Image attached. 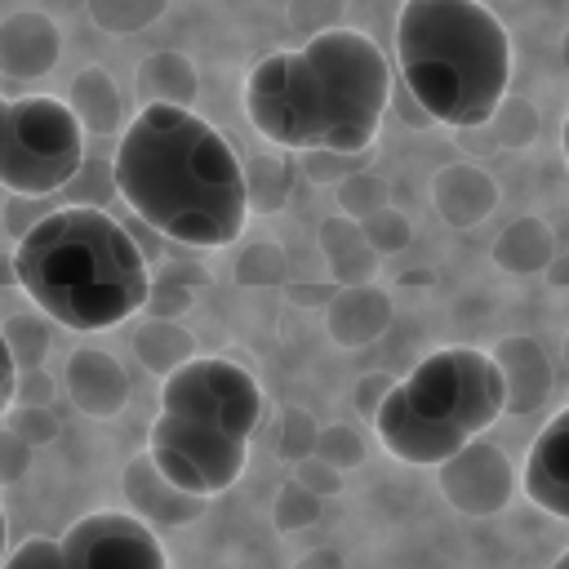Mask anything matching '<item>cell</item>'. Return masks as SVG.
Segmentation results:
<instances>
[{
	"mask_svg": "<svg viewBox=\"0 0 569 569\" xmlns=\"http://www.w3.org/2000/svg\"><path fill=\"white\" fill-rule=\"evenodd\" d=\"M116 196L160 236L191 249L236 244L249 218L231 142L187 107H142L111 160Z\"/></svg>",
	"mask_w": 569,
	"mask_h": 569,
	"instance_id": "6da1fadb",
	"label": "cell"
},
{
	"mask_svg": "<svg viewBox=\"0 0 569 569\" xmlns=\"http://www.w3.org/2000/svg\"><path fill=\"white\" fill-rule=\"evenodd\" d=\"M387 102V53L356 27H333L302 49L267 53L244 76L249 124L289 151L360 156L378 138Z\"/></svg>",
	"mask_w": 569,
	"mask_h": 569,
	"instance_id": "7a4b0ae2",
	"label": "cell"
},
{
	"mask_svg": "<svg viewBox=\"0 0 569 569\" xmlns=\"http://www.w3.org/2000/svg\"><path fill=\"white\" fill-rule=\"evenodd\" d=\"M13 280L40 316L71 333H102L142 311L151 271L129 227L107 209L62 204L13 249Z\"/></svg>",
	"mask_w": 569,
	"mask_h": 569,
	"instance_id": "3957f363",
	"label": "cell"
},
{
	"mask_svg": "<svg viewBox=\"0 0 569 569\" xmlns=\"http://www.w3.org/2000/svg\"><path fill=\"white\" fill-rule=\"evenodd\" d=\"M396 62L409 98L449 129H480L511 84V36L480 0H405Z\"/></svg>",
	"mask_w": 569,
	"mask_h": 569,
	"instance_id": "277c9868",
	"label": "cell"
},
{
	"mask_svg": "<svg viewBox=\"0 0 569 569\" xmlns=\"http://www.w3.org/2000/svg\"><path fill=\"white\" fill-rule=\"evenodd\" d=\"M502 400V373L489 351L440 347L391 382L373 413V436L409 467H440L498 422Z\"/></svg>",
	"mask_w": 569,
	"mask_h": 569,
	"instance_id": "5b68a950",
	"label": "cell"
},
{
	"mask_svg": "<svg viewBox=\"0 0 569 569\" xmlns=\"http://www.w3.org/2000/svg\"><path fill=\"white\" fill-rule=\"evenodd\" d=\"M84 164V129L71 107L53 93H27L9 102L4 147H0V187L9 196H53Z\"/></svg>",
	"mask_w": 569,
	"mask_h": 569,
	"instance_id": "8992f818",
	"label": "cell"
},
{
	"mask_svg": "<svg viewBox=\"0 0 569 569\" xmlns=\"http://www.w3.org/2000/svg\"><path fill=\"white\" fill-rule=\"evenodd\" d=\"M147 458L182 493L218 498L240 480L249 440H240L213 422L187 418V413H160L147 431Z\"/></svg>",
	"mask_w": 569,
	"mask_h": 569,
	"instance_id": "52a82bcc",
	"label": "cell"
},
{
	"mask_svg": "<svg viewBox=\"0 0 569 569\" xmlns=\"http://www.w3.org/2000/svg\"><path fill=\"white\" fill-rule=\"evenodd\" d=\"M160 413H187L213 422L240 440H253L262 422V387L258 378L222 356H191L169 378H160Z\"/></svg>",
	"mask_w": 569,
	"mask_h": 569,
	"instance_id": "ba28073f",
	"label": "cell"
},
{
	"mask_svg": "<svg viewBox=\"0 0 569 569\" xmlns=\"http://www.w3.org/2000/svg\"><path fill=\"white\" fill-rule=\"evenodd\" d=\"M62 569H169L151 525L129 511H89L62 538Z\"/></svg>",
	"mask_w": 569,
	"mask_h": 569,
	"instance_id": "9c48e42d",
	"label": "cell"
},
{
	"mask_svg": "<svg viewBox=\"0 0 569 569\" xmlns=\"http://www.w3.org/2000/svg\"><path fill=\"white\" fill-rule=\"evenodd\" d=\"M436 480H440V493L462 516H498L516 493V471H511L507 453L498 445H489L485 436H476L453 458H445L436 467Z\"/></svg>",
	"mask_w": 569,
	"mask_h": 569,
	"instance_id": "30bf717a",
	"label": "cell"
},
{
	"mask_svg": "<svg viewBox=\"0 0 569 569\" xmlns=\"http://www.w3.org/2000/svg\"><path fill=\"white\" fill-rule=\"evenodd\" d=\"M520 485L533 498V507L569 520V405L556 409L551 422L533 436V445L525 453Z\"/></svg>",
	"mask_w": 569,
	"mask_h": 569,
	"instance_id": "8fae6325",
	"label": "cell"
},
{
	"mask_svg": "<svg viewBox=\"0 0 569 569\" xmlns=\"http://www.w3.org/2000/svg\"><path fill=\"white\" fill-rule=\"evenodd\" d=\"M120 489H124V502H129V516H138L142 525H160V529H173V525H191L209 498H196V493H182L178 485H169L156 462L147 453L129 458L124 471H120Z\"/></svg>",
	"mask_w": 569,
	"mask_h": 569,
	"instance_id": "7c38bea8",
	"label": "cell"
},
{
	"mask_svg": "<svg viewBox=\"0 0 569 569\" xmlns=\"http://www.w3.org/2000/svg\"><path fill=\"white\" fill-rule=\"evenodd\" d=\"M62 58V31L40 9H18L0 18V71L13 80L49 76Z\"/></svg>",
	"mask_w": 569,
	"mask_h": 569,
	"instance_id": "4fadbf2b",
	"label": "cell"
},
{
	"mask_svg": "<svg viewBox=\"0 0 569 569\" xmlns=\"http://www.w3.org/2000/svg\"><path fill=\"white\" fill-rule=\"evenodd\" d=\"M62 387L84 418H116L129 400V378H124L120 360L98 347L71 351V360L62 369Z\"/></svg>",
	"mask_w": 569,
	"mask_h": 569,
	"instance_id": "5bb4252c",
	"label": "cell"
},
{
	"mask_svg": "<svg viewBox=\"0 0 569 569\" xmlns=\"http://www.w3.org/2000/svg\"><path fill=\"white\" fill-rule=\"evenodd\" d=\"M489 360L502 373V413H529L551 396V365L542 356V347L525 333H507L498 338V347L489 351Z\"/></svg>",
	"mask_w": 569,
	"mask_h": 569,
	"instance_id": "9a60e30c",
	"label": "cell"
},
{
	"mask_svg": "<svg viewBox=\"0 0 569 569\" xmlns=\"http://www.w3.org/2000/svg\"><path fill=\"white\" fill-rule=\"evenodd\" d=\"M431 204L449 227H476L498 204V182L480 164H445L431 178Z\"/></svg>",
	"mask_w": 569,
	"mask_h": 569,
	"instance_id": "2e32d148",
	"label": "cell"
},
{
	"mask_svg": "<svg viewBox=\"0 0 569 569\" xmlns=\"http://www.w3.org/2000/svg\"><path fill=\"white\" fill-rule=\"evenodd\" d=\"M387 320H391V298L378 284H342L325 311V329L338 347L373 342L387 329Z\"/></svg>",
	"mask_w": 569,
	"mask_h": 569,
	"instance_id": "e0dca14e",
	"label": "cell"
},
{
	"mask_svg": "<svg viewBox=\"0 0 569 569\" xmlns=\"http://www.w3.org/2000/svg\"><path fill=\"white\" fill-rule=\"evenodd\" d=\"M200 93V80H196V67L187 53L178 49H156L138 62V98L142 107H187L196 102Z\"/></svg>",
	"mask_w": 569,
	"mask_h": 569,
	"instance_id": "ac0fdd59",
	"label": "cell"
},
{
	"mask_svg": "<svg viewBox=\"0 0 569 569\" xmlns=\"http://www.w3.org/2000/svg\"><path fill=\"white\" fill-rule=\"evenodd\" d=\"M62 102L71 107V116L80 120L84 133H111L120 124V89L102 67L76 71V80H71Z\"/></svg>",
	"mask_w": 569,
	"mask_h": 569,
	"instance_id": "d6986e66",
	"label": "cell"
},
{
	"mask_svg": "<svg viewBox=\"0 0 569 569\" xmlns=\"http://www.w3.org/2000/svg\"><path fill=\"white\" fill-rule=\"evenodd\" d=\"M320 249H325V262H329L338 284H369L378 253L369 249L356 218H329L320 227Z\"/></svg>",
	"mask_w": 569,
	"mask_h": 569,
	"instance_id": "ffe728a7",
	"label": "cell"
},
{
	"mask_svg": "<svg viewBox=\"0 0 569 569\" xmlns=\"http://www.w3.org/2000/svg\"><path fill=\"white\" fill-rule=\"evenodd\" d=\"M556 258V240H551V227L533 213L516 218L498 240H493V262L516 271V276H529V271H542L551 267Z\"/></svg>",
	"mask_w": 569,
	"mask_h": 569,
	"instance_id": "44dd1931",
	"label": "cell"
},
{
	"mask_svg": "<svg viewBox=\"0 0 569 569\" xmlns=\"http://www.w3.org/2000/svg\"><path fill=\"white\" fill-rule=\"evenodd\" d=\"M133 351H138V360L151 369V373H160V378H169L178 365H187L191 356H196V338H191V329H182L178 320H142V329L133 333Z\"/></svg>",
	"mask_w": 569,
	"mask_h": 569,
	"instance_id": "7402d4cb",
	"label": "cell"
},
{
	"mask_svg": "<svg viewBox=\"0 0 569 569\" xmlns=\"http://www.w3.org/2000/svg\"><path fill=\"white\" fill-rule=\"evenodd\" d=\"M240 169H244V204H249V213H276L289 200L293 169L280 156H253Z\"/></svg>",
	"mask_w": 569,
	"mask_h": 569,
	"instance_id": "603a6c76",
	"label": "cell"
},
{
	"mask_svg": "<svg viewBox=\"0 0 569 569\" xmlns=\"http://www.w3.org/2000/svg\"><path fill=\"white\" fill-rule=\"evenodd\" d=\"M0 338H4V347L13 356V369H40L49 347H53L49 316H40V311H22V316L0 320Z\"/></svg>",
	"mask_w": 569,
	"mask_h": 569,
	"instance_id": "cb8c5ba5",
	"label": "cell"
},
{
	"mask_svg": "<svg viewBox=\"0 0 569 569\" xmlns=\"http://www.w3.org/2000/svg\"><path fill=\"white\" fill-rule=\"evenodd\" d=\"M164 4L169 0H84L93 27L107 36H138L164 13Z\"/></svg>",
	"mask_w": 569,
	"mask_h": 569,
	"instance_id": "d4e9b609",
	"label": "cell"
},
{
	"mask_svg": "<svg viewBox=\"0 0 569 569\" xmlns=\"http://www.w3.org/2000/svg\"><path fill=\"white\" fill-rule=\"evenodd\" d=\"M53 196H62L67 204L107 209V200L116 196V178H111V164H107V160H93V156H84V164L76 169V178H71L62 191H53Z\"/></svg>",
	"mask_w": 569,
	"mask_h": 569,
	"instance_id": "484cf974",
	"label": "cell"
},
{
	"mask_svg": "<svg viewBox=\"0 0 569 569\" xmlns=\"http://www.w3.org/2000/svg\"><path fill=\"white\" fill-rule=\"evenodd\" d=\"M489 124V147H525L529 138H533V129H538V116H533V107L529 102H498V111L485 120ZM480 124V129H485Z\"/></svg>",
	"mask_w": 569,
	"mask_h": 569,
	"instance_id": "4316f807",
	"label": "cell"
},
{
	"mask_svg": "<svg viewBox=\"0 0 569 569\" xmlns=\"http://www.w3.org/2000/svg\"><path fill=\"white\" fill-rule=\"evenodd\" d=\"M360 231H365V240H369L373 253H396V249H405L409 236H413L409 218H405L400 209H391V204H382L378 213L360 218Z\"/></svg>",
	"mask_w": 569,
	"mask_h": 569,
	"instance_id": "83f0119b",
	"label": "cell"
},
{
	"mask_svg": "<svg viewBox=\"0 0 569 569\" xmlns=\"http://www.w3.org/2000/svg\"><path fill=\"white\" fill-rule=\"evenodd\" d=\"M338 204L347 209V218H369L387 204V187L373 173H351L338 182Z\"/></svg>",
	"mask_w": 569,
	"mask_h": 569,
	"instance_id": "f1b7e54d",
	"label": "cell"
},
{
	"mask_svg": "<svg viewBox=\"0 0 569 569\" xmlns=\"http://www.w3.org/2000/svg\"><path fill=\"white\" fill-rule=\"evenodd\" d=\"M240 284H280L284 280V253L276 244H249L236 262Z\"/></svg>",
	"mask_w": 569,
	"mask_h": 569,
	"instance_id": "f546056e",
	"label": "cell"
},
{
	"mask_svg": "<svg viewBox=\"0 0 569 569\" xmlns=\"http://www.w3.org/2000/svg\"><path fill=\"white\" fill-rule=\"evenodd\" d=\"M320 516V498L302 485V480H289L280 493H276V525L280 529H302Z\"/></svg>",
	"mask_w": 569,
	"mask_h": 569,
	"instance_id": "4dcf8cb0",
	"label": "cell"
},
{
	"mask_svg": "<svg viewBox=\"0 0 569 569\" xmlns=\"http://www.w3.org/2000/svg\"><path fill=\"white\" fill-rule=\"evenodd\" d=\"M9 427L31 445V449H44V445H53L58 440V418H53V409L49 405H13V418H9Z\"/></svg>",
	"mask_w": 569,
	"mask_h": 569,
	"instance_id": "1f68e13d",
	"label": "cell"
},
{
	"mask_svg": "<svg viewBox=\"0 0 569 569\" xmlns=\"http://www.w3.org/2000/svg\"><path fill=\"white\" fill-rule=\"evenodd\" d=\"M316 436H320V427L307 418V409H284L280 413V453L284 458H293V462L311 458L316 453Z\"/></svg>",
	"mask_w": 569,
	"mask_h": 569,
	"instance_id": "d6a6232c",
	"label": "cell"
},
{
	"mask_svg": "<svg viewBox=\"0 0 569 569\" xmlns=\"http://www.w3.org/2000/svg\"><path fill=\"white\" fill-rule=\"evenodd\" d=\"M342 4H347V0H289V27L302 31L307 40L320 36V31H333Z\"/></svg>",
	"mask_w": 569,
	"mask_h": 569,
	"instance_id": "836d02e7",
	"label": "cell"
},
{
	"mask_svg": "<svg viewBox=\"0 0 569 569\" xmlns=\"http://www.w3.org/2000/svg\"><path fill=\"white\" fill-rule=\"evenodd\" d=\"M156 320H178V311H187L191 307V289L178 280V271H169L164 280H151V289H147V302H142Z\"/></svg>",
	"mask_w": 569,
	"mask_h": 569,
	"instance_id": "e575fe53",
	"label": "cell"
},
{
	"mask_svg": "<svg viewBox=\"0 0 569 569\" xmlns=\"http://www.w3.org/2000/svg\"><path fill=\"white\" fill-rule=\"evenodd\" d=\"M316 458L329 462V467H356V462L365 458V449H360L356 431L338 422V427H325V431L316 436Z\"/></svg>",
	"mask_w": 569,
	"mask_h": 569,
	"instance_id": "d590c367",
	"label": "cell"
},
{
	"mask_svg": "<svg viewBox=\"0 0 569 569\" xmlns=\"http://www.w3.org/2000/svg\"><path fill=\"white\" fill-rule=\"evenodd\" d=\"M31 453H36V449L4 422V427H0V489H4V485H18V480L27 476Z\"/></svg>",
	"mask_w": 569,
	"mask_h": 569,
	"instance_id": "8d00e7d4",
	"label": "cell"
},
{
	"mask_svg": "<svg viewBox=\"0 0 569 569\" xmlns=\"http://www.w3.org/2000/svg\"><path fill=\"white\" fill-rule=\"evenodd\" d=\"M0 569H62V547L58 538H27L18 551L4 556Z\"/></svg>",
	"mask_w": 569,
	"mask_h": 569,
	"instance_id": "74e56055",
	"label": "cell"
},
{
	"mask_svg": "<svg viewBox=\"0 0 569 569\" xmlns=\"http://www.w3.org/2000/svg\"><path fill=\"white\" fill-rule=\"evenodd\" d=\"M373 151V147H369ZM369 151H360V156H338V151H307L311 160H307V173L316 178V182H342V178H351L365 160H369Z\"/></svg>",
	"mask_w": 569,
	"mask_h": 569,
	"instance_id": "f35d334b",
	"label": "cell"
},
{
	"mask_svg": "<svg viewBox=\"0 0 569 569\" xmlns=\"http://www.w3.org/2000/svg\"><path fill=\"white\" fill-rule=\"evenodd\" d=\"M53 400V378L49 369H18V382H13V405H49Z\"/></svg>",
	"mask_w": 569,
	"mask_h": 569,
	"instance_id": "ab89813d",
	"label": "cell"
},
{
	"mask_svg": "<svg viewBox=\"0 0 569 569\" xmlns=\"http://www.w3.org/2000/svg\"><path fill=\"white\" fill-rule=\"evenodd\" d=\"M293 480H302L316 498H320V493H329V489H338V476H333V471H329V462H320L316 453L298 462V476H293Z\"/></svg>",
	"mask_w": 569,
	"mask_h": 569,
	"instance_id": "60d3db41",
	"label": "cell"
},
{
	"mask_svg": "<svg viewBox=\"0 0 569 569\" xmlns=\"http://www.w3.org/2000/svg\"><path fill=\"white\" fill-rule=\"evenodd\" d=\"M387 391H391V378H387V373H369V378L356 382V405L365 409L369 422H373V413H378V405H382Z\"/></svg>",
	"mask_w": 569,
	"mask_h": 569,
	"instance_id": "b9f144b4",
	"label": "cell"
},
{
	"mask_svg": "<svg viewBox=\"0 0 569 569\" xmlns=\"http://www.w3.org/2000/svg\"><path fill=\"white\" fill-rule=\"evenodd\" d=\"M391 111H396L405 124H413V129H427V124H431V116H427V111H422V107L409 98V89H405V84L396 89V98H391Z\"/></svg>",
	"mask_w": 569,
	"mask_h": 569,
	"instance_id": "7bdbcfd3",
	"label": "cell"
},
{
	"mask_svg": "<svg viewBox=\"0 0 569 569\" xmlns=\"http://www.w3.org/2000/svg\"><path fill=\"white\" fill-rule=\"evenodd\" d=\"M13 382H18V369H13V356H9V347L0 338V413L13 409Z\"/></svg>",
	"mask_w": 569,
	"mask_h": 569,
	"instance_id": "ee69618b",
	"label": "cell"
},
{
	"mask_svg": "<svg viewBox=\"0 0 569 569\" xmlns=\"http://www.w3.org/2000/svg\"><path fill=\"white\" fill-rule=\"evenodd\" d=\"M298 569H342V556L338 551H311L298 560Z\"/></svg>",
	"mask_w": 569,
	"mask_h": 569,
	"instance_id": "f6af8a7d",
	"label": "cell"
},
{
	"mask_svg": "<svg viewBox=\"0 0 569 569\" xmlns=\"http://www.w3.org/2000/svg\"><path fill=\"white\" fill-rule=\"evenodd\" d=\"M4 116H9V102L0 98V147H4Z\"/></svg>",
	"mask_w": 569,
	"mask_h": 569,
	"instance_id": "bcb514c9",
	"label": "cell"
},
{
	"mask_svg": "<svg viewBox=\"0 0 569 569\" xmlns=\"http://www.w3.org/2000/svg\"><path fill=\"white\" fill-rule=\"evenodd\" d=\"M0 565H4V507H0Z\"/></svg>",
	"mask_w": 569,
	"mask_h": 569,
	"instance_id": "7dc6e473",
	"label": "cell"
},
{
	"mask_svg": "<svg viewBox=\"0 0 569 569\" xmlns=\"http://www.w3.org/2000/svg\"><path fill=\"white\" fill-rule=\"evenodd\" d=\"M560 147H565V160H569V116H565V133H560Z\"/></svg>",
	"mask_w": 569,
	"mask_h": 569,
	"instance_id": "c3c4849f",
	"label": "cell"
},
{
	"mask_svg": "<svg viewBox=\"0 0 569 569\" xmlns=\"http://www.w3.org/2000/svg\"><path fill=\"white\" fill-rule=\"evenodd\" d=\"M551 569H569V551H560V556H556V565H551Z\"/></svg>",
	"mask_w": 569,
	"mask_h": 569,
	"instance_id": "681fc988",
	"label": "cell"
},
{
	"mask_svg": "<svg viewBox=\"0 0 569 569\" xmlns=\"http://www.w3.org/2000/svg\"><path fill=\"white\" fill-rule=\"evenodd\" d=\"M565 360H569V333H565Z\"/></svg>",
	"mask_w": 569,
	"mask_h": 569,
	"instance_id": "f907efd6",
	"label": "cell"
},
{
	"mask_svg": "<svg viewBox=\"0 0 569 569\" xmlns=\"http://www.w3.org/2000/svg\"><path fill=\"white\" fill-rule=\"evenodd\" d=\"M565 62H569V36H565Z\"/></svg>",
	"mask_w": 569,
	"mask_h": 569,
	"instance_id": "816d5d0a",
	"label": "cell"
}]
</instances>
